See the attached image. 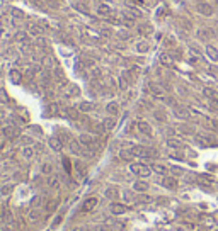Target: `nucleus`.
Returning a JSON list of instances; mask_svg holds the SVG:
<instances>
[{
	"instance_id": "1a4fd4ad",
	"label": "nucleus",
	"mask_w": 218,
	"mask_h": 231,
	"mask_svg": "<svg viewBox=\"0 0 218 231\" xmlns=\"http://www.w3.org/2000/svg\"><path fill=\"white\" fill-rule=\"evenodd\" d=\"M140 129L145 133V134H150L152 133V129H150V126L147 124V122H140Z\"/></svg>"
},
{
	"instance_id": "39448f33",
	"label": "nucleus",
	"mask_w": 218,
	"mask_h": 231,
	"mask_svg": "<svg viewBox=\"0 0 218 231\" xmlns=\"http://www.w3.org/2000/svg\"><path fill=\"white\" fill-rule=\"evenodd\" d=\"M162 183L167 189H177V180L172 179V177H165V179L162 180Z\"/></svg>"
},
{
	"instance_id": "7ed1b4c3",
	"label": "nucleus",
	"mask_w": 218,
	"mask_h": 231,
	"mask_svg": "<svg viewBox=\"0 0 218 231\" xmlns=\"http://www.w3.org/2000/svg\"><path fill=\"white\" fill-rule=\"evenodd\" d=\"M109 213L114 214V216H121V214L126 213V206L118 204V202H113V204L109 206Z\"/></svg>"
},
{
	"instance_id": "ddd939ff",
	"label": "nucleus",
	"mask_w": 218,
	"mask_h": 231,
	"mask_svg": "<svg viewBox=\"0 0 218 231\" xmlns=\"http://www.w3.org/2000/svg\"><path fill=\"white\" fill-rule=\"evenodd\" d=\"M73 231H84V229H80V228H75V229Z\"/></svg>"
},
{
	"instance_id": "20e7f679",
	"label": "nucleus",
	"mask_w": 218,
	"mask_h": 231,
	"mask_svg": "<svg viewBox=\"0 0 218 231\" xmlns=\"http://www.w3.org/2000/svg\"><path fill=\"white\" fill-rule=\"evenodd\" d=\"M198 12L200 14H203L204 17H210L211 14H213V7H211V4H206V2H203V4H198Z\"/></svg>"
},
{
	"instance_id": "f257e3e1",
	"label": "nucleus",
	"mask_w": 218,
	"mask_h": 231,
	"mask_svg": "<svg viewBox=\"0 0 218 231\" xmlns=\"http://www.w3.org/2000/svg\"><path fill=\"white\" fill-rule=\"evenodd\" d=\"M131 172L140 175V177H148L150 172H152V168L147 167V165H143V163H135V165H131Z\"/></svg>"
},
{
	"instance_id": "f03ea898",
	"label": "nucleus",
	"mask_w": 218,
	"mask_h": 231,
	"mask_svg": "<svg viewBox=\"0 0 218 231\" xmlns=\"http://www.w3.org/2000/svg\"><path fill=\"white\" fill-rule=\"evenodd\" d=\"M96 206H97V197H89V199H85L84 201L80 211L82 213H90L92 209H96Z\"/></svg>"
},
{
	"instance_id": "0eeeda50",
	"label": "nucleus",
	"mask_w": 218,
	"mask_h": 231,
	"mask_svg": "<svg viewBox=\"0 0 218 231\" xmlns=\"http://www.w3.org/2000/svg\"><path fill=\"white\" fill-rule=\"evenodd\" d=\"M148 189V183L147 182H137L135 183V191H138V192H145Z\"/></svg>"
},
{
	"instance_id": "f8f14e48",
	"label": "nucleus",
	"mask_w": 218,
	"mask_h": 231,
	"mask_svg": "<svg viewBox=\"0 0 218 231\" xmlns=\"http://www.w3.org/2000/svg\"><path fill=\"white\" fill-rule=\"evenodd\" d=\"M172 231H184V228H176V229H172Z\"/></svg>"
},
{
	"instance_id": "423d86ee",
	"label": "nucleus",
	"mask_w": 218,
	"mask_h": 231,
	"mask_svg": "<svg viewBox=\"0 0 218 231\" xmlns=\"http://www.w3.org/2000/svg\"><path fill=\"white\" fill-rule=\"evenodd\" d=\"M206 53H208V56H210L211 60H218V51H216V48H213V46H208V48H206Z\"/></svg>"
},
{
	"instance_id": "6e6552de",
	"label": "nucleus",
	"mask_w": 218,
	"mask_h": 231,
	"mask_svg": "<svg viewBox=\"0 0 218 231\" xmlns=\"http://www.w3.org/2000/svg\"><path fill=\"white\" fill-rule=\"evenodd\" d=\"M152 170L157 172V173H162V175H164V173H167V168L164 165H153V167H152Z\"/></svg>"
},
{
	"instance_id": "9b49d317",
	"label": "nucleus",
	"mask_w": 218,
	"mask_h": 231,
	"mask_svg": "<svg viewBox=\"0 0 218 231\" xmlns=\"http://www.w3.org/2000/svg\"><path fill=\"white\" fill-rule=\"evenodd\" d=\"M169 144H170L172 148H181V146H182V144L179 143V141H169Z\"/></svg>"
},
{
	"instance_id": "9d476101",
	"label": "nucleus",
	"mask_w": 218,
	"mask_h": 231,
	"mask_svg": "<svg viewBox=\"0 0 218 231\" xmlns=\"http://www.w3.org/2000/svg\"><path fill=\"white\" fill-rule=\"evenodd\" d=\"M106 195H107V197H111V199H114L116 195H118V192H116V191H107Z\"/></svg>"
}]
</instances>
